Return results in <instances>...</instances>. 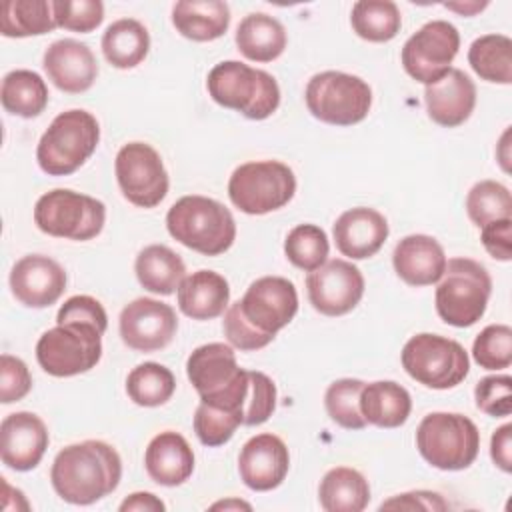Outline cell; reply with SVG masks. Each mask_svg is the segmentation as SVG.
Listing matches in <instances>:
<instances>
[{"label":"cell","mask_w":512,"mask_h":512,"mask_svg":"<svg viewBox=\"0 0 512 512\" xmlns=\"http://www.w3.org/2000/svg\"><path fill=\"white\" fill-rule=\"evenodd\" d=\"M298 312V292L288 278L262 276L224 314V334L234 348L268 346Z\"/></svg>","instance_id":"1"},{"label":"cell","mask_w":512,"mask_h":512,"mask_svg":"<svg viewBox=\"0 0 512 512\" xmlns=\"http://www.w3.org/2000/svg\"><path fill=\"white\" fill-rule=\"evenodd\" d=\"M122 478L120 454L102 440H84L62 448L50 468L56 494L70 504L88 506L112 494Z\"/></svg>","instance_id":"2"},{"label":"cell","mask_w":512,"mask_h":512,"mask_svg":"<svg viewBox=\"0 0 512 512\" xmlns=\"http://www.w3.org/2000/svg\"><path fill=\"white\" fill-rule=\"evenodd\" d=\"M166 228L174 240L204 256L224 254L236 238L232 212L206 196H182L166 214Z\"/></svg>","instance_id":"3"},{"label":"cell","mask_w":512,"mask_h":512,"mask_svg":"<svg viewBox=\"0 0 512 512\" xmlns=\"http://www.w3.org/2000/svg\"><path fill=\"white\" fill-rule=\"evenodd\" d=\"M208 94L224 108L250 120H264L280 106V88L272 74L238 60H224L208 72Z\"/></svg>","instance_id":"4"},{"label":"cell","mask_w":512,"mask_h":512,"mask_svg":"<svg viewBox=\"0 0 512 512\" xmlns=\"http://www.w3.org/2000/svg\"><path fill=\"white\" fill-rule=\"evenodd\" d=\"M186 374L196 388L200 402L224 408L246 410L248 400V370L236 362V354L228 344L210 342L198 346L186 362Z\"/></svg>","instance_id":"5"},{"label":"cell","mask_w":512,"mask_h":512,"mask_svg":"<svg viewBox=\"0 0 512 512\" xmlns=\"http://www.w3.org/2000/svg\"><path fill=\"white\" fill-rule=\"evenodd\" d=\"M98 140L100 126L90 112L78 108L60 112L38 142V166L48 176H68L94 154Z\"/></svg>","instance_id":"6"},{"label":"cell","mask_w":512,"mask_h":512,"mask_svg":"<svg viewBox=\"0 0 512 512\" xmlns=\"http://www.w3.org/2000/svg\"><path fill=\"white\" fill-rule=\"evenodd\" d=\"M438 282L434 298L436 312L446 324L468 328L484 316L492 292V278L480 262L452 258L446 262Z\"/></svg>","instance_id":"7"},{"label":"cell","mask_w":512,"mask_h":512,"mask_svg":"<svg viewBox=\"0 0 512 512\" xmlns=\"http://www.w3.org/2000/svg\"><path fill=\"white\" fill-rule=\"evenodd\" d=\"M420 456L438 470H464L480 450L476 424L456 412H430L416 428Z\"/></svg>","instance_id":"8"},{"label":"cell","mask_w":512,"mask_h":512,"mask_svg":"<svg viewBox=\"0 0 512 512\" xmlns=\"http://www.w3.org/2000/svg\"><path fill=\"white\" fill-rule=\"evenodd\" d=\"M400 358L412 380L434 390L458 386L470 370L468 352L460 342L430 332L412 336L404 344Z\"/></svg>","instance_id":"9"},{"label":"cell","mask_w":512,"mask_h":512,"mask_svg":"<svg viewBox=\"0 0 512 512\" xmlns=\"http://www.w3.org/2000/svg\"><path fill=\"white\" fill-rule=\"evenodd\" d=\"M304 100L308 112L320 122L352 126L368 116L372 106V90L354 74L326 70L308 80Z\"/></svg>","instance_id":"10"},{"label":"cell","mask_w":512,"mask_h":512,"mask_svg":"<svg viewBox=\"0 0 512 512\" xmlns=\"http://www.w3.org/2000/svg\"><path fill=\"white\" fill-rule=\"evenodd\" d=\"M296 192V176L278 160L240 164L228 180V196L244 214H268L286 206Z\"/></svg>","instance_id":"11"},{"label":"cell","mask_w":512,"mask_h":512,"mask_svg":"<svg viewBox=\"0 0 512 512\" xmlns=\"http://www.w3.org/2000/svg\"><path fill=\"white\" fill-rule=\"evenodd\" d=\"M34 222L48 236L84 242L102 232L106 206L88 194L56 188L38 198Z\"/></svg>","instance_id":"12"},{"label":"cell","mask_w":512,"mask_h":512,"mask_svg":"<svg viewBox=\"0 0 512 512\" xmlns=\"http://www.w3.org/2000/svg\"><path fill=\"white\" fill-rule=\"evenodd\" d=\"M102 358V332L92 324H58L36 342L40 368L56 378L92 370Z\"/></svg>","instance_id":"13"},{"label":"cell","mask_w":512,"mask_h":512,"mask_svg":"<svg viewBox=\"0 0 512 512\" xmlns=\"http://www.w3.org/2000/svg\"><path fill=\"white\" fill-rule=\"evenodd\" d=\"M124 198L140 208L158 206L168 194V172L160 154L146 142L124 144L114 160Z\"/></svg>","instance_id":"14"},{"label":"cell","mask_w":512,"mask_h":512,"mask_svg":"<svg viewBox=\"0 0 512 512\" xmlns=\"http://www.w3.org/2000/svg\"><path fill=\"white\" fill-rule=\"evenodd\" d=\"M460 48V34L446 20H432L418 28L402 46V66L410 78L434 84L450 68Z\"/></svg>","instance_id":"15"},{"label":"cell","mask_w":512,"mask_h":512,"mask_svg":"<svg viewBox=\"0 0 512 512\" xmlns=\"http://www.w3.org/2000/svg\"><path fill=\"white\" fill-rule=\"evenodd\" d=\"M308 300L324 316H342L364 296V276L348 260L334 258L306 276Z\"/></svg>","instance_id":"16"},{"label":"cell","mask_w":512,"mask_h":512,"mask_svg":"<svg viewBox=\"0 0 512 512\" xmlns=\"http://www.w3.org/2000/svg\"><path fill=\"white\" fill-rule=\"evenodd\" d=\"M178 330V318L170 304L154 298H136L120 312V338L136 352L166 348Z\"/></svg>","instance_id":"17"},{"label":"cell","mask_w":512,"mask_h":512,"mask_svg":"<svg viewBox=\"0 0 512 512\" xmlns=\"http://www.w3.org/2000/svg\"><path fill=\"white\" fill-rule=\"evenodd\" d=\"M290 468V454L284 440L272 432L252 436L240 450L238 472L242 482L256 492L278 488Z\"/></svg>","instance_id":"18"},{"label":"cell","mask_w":512,"mask_h":512,"mask_svg":"<svg viewBox=\"0 0 512 512\" xmlns=\"http://www.w3.org/2000/svg\"><path fill=\"white\" fill-rule=\"evenodd\" d=\"M10 288L20 304L46 308L66 290V272L56 260L44 254H28L12 266Z\"/></svg>","instance_id":"19"},{"label":"cell","mask_w":512,"mask_h":512,"mask_svg":"<svg viewBox=\"0 0 512 512\" xmlns=\"http://www.w3.org/2000/svg\"><path fill=\"white\" fill-rule=\"evenodd\" d=\"M48 442L44 420L32 412L8 414L0 424V458L12 470L26 472L36 468Z\"/></svg>","instance_id":"20"},{"label":"cell","mask_w":512,"mask_h":512,"mask_svg":"<svg viewBox=\"0 0 512 512\" xmlns=\"http://www.w3.org/2000/svg\"><path fill=\"white\" fill-rule=\"evenodd\" d=\"M42 66L48 74V80L58 90L68 94L86 92L98 76V62L94 52L84 42L74 38L52 42L44 52Z\"/></svg>","instance_id":"21"},{"label":"cell","mask_w":512,"mask_h":512,"mask_svg":"<svg viewBox=\"0 0 512 512\" xmlns=\"http://www.w3.org/2000/svg\"><path fill=\"white\" fill-rule=\"evenodd\" d=\"M428 116L444 126L456 128L464 124L476 106V86L460 68H450L440 80L424 88Z\"/></svg>","instance_id":"22"},{"label":"cell","mask_w":512,"mask_h":512,"mask_svg":"<svg viewBox=\"0 0 512 512\" xmlns=\"http://www.w3.org/2000/svg\"><path fill=\"white\" fill-rule=\"evenodd\" d=\"M388 232L386 218L378 210L366 206L342 212L332 228L336 248L352 260L374 256L384 246Z\"/></svg>","instance_id":"23"},{"label":"cell","mask_w":512,"mask_h":512,"mask_svg":"<svg viewBox=\"0 0 512 512\" xmlns=\"http://www.w3.org/2000/svg\"><path fill=\"white\" fill-rule=\"evenodd\" d=\"M446 262L440 242L426 234L404 236L392 254L396 274L410 286L436 284L444 274Z\"/></svg>","instance_id":"24"},{"label":"cell","mask_w":512,"mask_h":512,"mask_svg":"<svg viewBox=\"0 0 512 512\" xmlns=\"http://www.w3.org/2000/svg\"><path fill=\"white\" fill-rule=\"evenodd\" d=\"M144 468L156 484L180 486L194 472V452L182 434L164 430L150 440L144 452Z\"/></svg>","instance_id":"25"},{"label":"cell","mask_w":512,"mask_h":512,"mask_svg":"<svg viewBox=\"0 0 512 512\" xmlns=\"http://www.w3.org/2000/svg\"><path fill=\"white\" fill-rule=\"evenodd\" d=\"M230 302L226 278L214 270H198L178 286V308L192 320H212L224 314Z\"/></svg>","instance_id":"26"},{"label":"cell","mask_w":512,"mask_h":512,"mask_svg":"<svg viewBox=\"0 0 512 512\" xmlns=\"http://www.w3.org/2000/svg\"><path fill=\"white\" fill-rule=\"evenodd\" d=\"M172 24L188 40L210 42L226 34L230 8L220 0H182L172 8Z\"/></svg>","instance_id":"27"},{"label":"cell","mask_w":512,"mask_h":512,"mask_svg":"<svg viewBox=\"0 0 512 512\" xmlns=\"http://www.w3.org/2000/svg\"><path fill=\"white\" fill-rule=\"evenodd\" d=\"M360 410L366 424L378 428L402 426L412 410V398L404 386L392 380L364 384L360 392Z\"/></svg>","instance_id":"28"},{"label":"cell","mask_w":512,"mask_h":512,"mask_svg":"<svg viewBox=\"0 0 512 512\" xmlns=\"http://www.w3.org/2000/svg\"><path fill=\"white\" fill-rule=\"evenodd\" d=\"M286 30L280 20L264 12L244 16L236 28V46L252 62H272L286 48Z\"/></svg>","instance_id":"29"},{"label":"cell","mask_w":512,"mask_h":512,"mask_svg":"<svg viewBox=\"0 0 512 512\" xmlns=\"http://www.w3.org/2000/svg\"><path fill=\"white\" fill-rule=\"evenodd\" d=\"M134 272L142 288L154 294L168 296L178 290L186 278V266L182 258L164 244H150L138 252Z\"/></svg>","instance_id":"30"},{"label":"cell","mask_w":512,"mask_h":512,"mask_svg":"<svg viewBox=\"0 0 512 512\" xmlns=\"http://www.w3.org/2000/svg\"><path fill=\"white\" fill-rule=\"evenodd\" d=\"M318 500L326 512H360L370 502V486L358 470L336 466L320 480Z\"/></svg>","instance_id":"31"},{"label":"cell","mask_w":512,"mask_h":512,"mask_svg":"<svg viewBox=\"0 0 512 512\" xmlns=\"http://www.w3.org/2000/svg\"><path fill=\"white\" fill-rule=\"evenodd\" d=\"M150 50V34L146 26L134 18L112 22L102 36L104 58L120 70L138 66Z\"/></svg>","instance_id":"32"},{"label":"cell","mask_w":512,"mask_h":512,"mask_svg":"<svg viewBox=\"0 0 512 512\" xmlns=\"http://www.w3.org/2000/svg\"><path fill=\"white\" fill-rule=\"evenodd\" d=\"M0 102L6 112L20 118H34L48 104V86L40 74L32 70H12L4 76Z\"/></svg>","instance_id":"33"},{"label":"cell","mask_w":512,"mask_h":512,"mask_svg":"<svg viewBox=\"0 0 512 512\" xmlns=\"http://www.w3.org/2000/svg\"><path fill=\"white\" fill-rule=\"evenodd\" d=\"M56 26L54 8L48 0H6L0 6V32L8 38L40 36Z\"/></svg>","instance_id":"34"},{"label":"cell","mask_w":512,"mask_h":512,"mask_svg":"<svg viewBox=\"0 0 512 512\" xmlns=\"http://www.w3.org/2000/svg\"><path fill=\"white\" fill-rule=\"evenodd\" d=\"M468 64L486 82H512V40L504 34H484L470 44Z\"/></svg>","instance_id":"35"},{"label":"cell","mask_w":512,"mask_h":512,"mask_svg":"<svg viewBox=\"0 0 512 512\" xmlns=\"http://www.w3.org/2000/svg\"><path fill=\"white\" fill-rule=\"evenodd\" d=\"M352 30L368 42H388L402 26V16L392 0H360L350 12Z\"/></svg>","instance_id":"36"},{"label":"cell","mask_w":512,"mask_h":512,"mask_svg":"<svg viewBox=\"0 0 512 512\" xmlns=\"http://www.w3.org/2000/svg\"><path fill=\"white\" fill-rule=\"evenodd\" d=\"M176 390V378L170 368L158 362H144L132 368L126 378V392L138 406L154 408L166 404Z\"/></svg>","instance_id":"37"},{"label":"cell","mask_w":512,"mask_h":512,"mask_svg":"<svg viewBox=\"0 0 512 512\" xmlns=\"http://www.w3.org/2000/svg\"><path fill=\"white\" fill-rule=\"evenodd\" d=\"M466 212L474 226L484 228L490 222L512 216L510 190L496 180L476 182L466 196Z\"/></svg>","instance_id":"38"},{"label":"cell","mask_w":512,"mask_h":512,"mask_svg":"<svg viewBox=\"0 0 512 512\" xmlns=\"http://www.w3.org/2000/svg\"><path fill=\"white\" fill-rule=\"evenodd\" d=\"M328 250V236L316 224H298L288 232L284 240L286 258L304 272L320 268L328 258Z\"/></svg>","instance_id":"39"},{"label":"cell","mask_w":512,"mask_h":512,"mask_svg":"<svg viewBox=\"0 0 512 512\" xmlns=\"http://www.w3.org/2000/svg\"><path fill=\"white\" fill-rule=\"evenodd\" d=\"M362 388L364 382L356 378H340L326 388L324 406L332 422L348 430H362L366 426V420L360 410Z\"/></svg>","instance_id":"40"},{"label":"cell","mask_w":512,"mask_h":512,"mask_svg":"<svg viewBox=\"0 0 512 512\" xmlns=\"http://www.w3.org/2000/svg\"><path fill=\"white\" fill-rule=\"evenodd\" d=\"M240 424H244V412L238 410H224L200 402L194 412V432L204 446L226 444Z\"/></svg>","instance_id":"41"},{"label":"cell","mask_w":512,"mask_h":512,"mask_svg":"<svg viewBox=\"0 0 512 512\" xmlns=\"http://www.w3.org/2000/svg\"><path fill=\"white\" fill-rule=\"evenodd\" d=\"M472 356L480 368L502 370L512 362V330L506 324L486 326L472 344Z\"/></svg>","instance_id":"42"},{"label":"cell","mask_w":512,"mask_h":512,"mask_svg":"<svg viewBox=\"0 0 512 512\" xmlns=\"http://www.w3.org/2000/svg\"><path fill=\"white\" fill-rule=\"evenodd\" d=\"M52 8L56 24L72 32H92L104 20V4L100 0H54Z\"/></svg>","instance_id":"43"},{"label":"cell","mask_w":512,"mask_h":512,"mask_svg":"<svg viewBox=\"0 0 512 512\" xmlns=\"http://www.w3.org/2000/svg\"><path fill=\"white\" fill-rule=\"evenodd\" d=\"M476 408L488 416L504 418L512 412V378L496 374L482 378L474 388Z\"/></svg>","instance_id":"44"},{"label":"cell","mask_w":512,"mask_h":512,"mask_svg":"<svg viewBox=\"0 0 512 512\" xmlns=\"http://www.w3.org/2000/svg\"><path fill=\"white\" fill-rule=\"evenodd\" d=\"M248 400H246V410H244V424L246 426H258L264 424L274 408H276V384L272 378H268L264 372L250 370L248 372Z\"/></svg>","instance_id":"45"},{"label":"cell","mask_w":512,"mask_h":512,"mask_svg":"<svg viewBox=\"0 0 512 512\" xmlns=\"http://www.w3.org/2000/svg\"><path fill=\"white\" fill-rule=\"evenodd\" d=\"M56 322L58 324H92L102 334L108 328V316H106L104 306L96 298L86 296V294L68 298L60 306V310L56 314Z\"/></svg>","instance_id":"46"},{"label":"cell","mask_w":512,"mask_h":512,"mask_svg":"<svg viewBox=\"0 0 512 512\" xmlns=\"http://www.w3.org/2000/svg\"><path fill=\"white\" fill-rule=\"evenodd\" d=\"M32 388V376L24 360L12 354L0 356V402L12 404L22 400Z\"/></svg>","instance_id":"47"},{"label":"cell","mask_w":512,"mask_h":512,"mask_svg":"<svg viewBox=\"0 0 512 512\" xmlns=\"http://www.w3.org/2000/svg\"><path fill=\"white\" fill-rule=\"evenodd\" d=\"M380 510H428V512H442L448 510V502L430 490H412L404 494H396L390 500L380 504Z\"/></svg>","instance_id":"48"},{"label":"cell","mask_w":512,"mask_h":512,"mask_svg":"<svg viewBox=\"0 0 512 512\" xmlns=\"http://www.w3.org/2000/svg\"><path fill=\"white\" fill-rule=\"evenodd\" d=\"M512 220H496L482 228V244L486 252L502 262H508L512 258Z\"/></svg>","instance_id":"49"},{"label":"cell","mask_w":512,"mask_h":512,"mask_svg":"<svg viewBox=\"0 0 512 512\" xmlns=\"http://www.w3.org/2000/svg\"><path fill=\"white\" fill-rule=\"evenodd\" d=\"M490 456L502 472H512V424L494 430L490 438Z\"/></svg>","instance_id":"50"},{"label":"cell","mask_w":512,"mask_h":512,"mask_svg":"<svg viewBox=\"0 0 512 512\" xmlns=\"http://www.w3.org/2000/svg\"><path fill=\"white\" fill-rule=\"evenodd\" d=\"M164 512L166 504L152 492H134L122 500L120 512Z\"/></svg>","instance_id":"51"},{"label":"cell","mask_w":512,"mask_h":512,"mask_svg":"<svg viewBox=\"0 0 512 512\" xmlns=\"http://www.w3.org/2000/svg\"><path fill=\"white\" fill-rule=\"evenodd\" d=\"M486 6H488V2H476V0H472V2H444V8H448L452 12H458L462 16H474V14L482 12Z\"/></svg>","instance_id":"52"},{"label":"cell","mask_w":512,"mask_h":512,"mask_svg":"<svg viewBox=\"0 0 512 512\" xmlns=\"http://www.w3.org/2000/svg\"><path fill=\"white\" fill-rule=\"evenodd\" d=\"M210 510H252V506L244 500H238V498H228V500H220V502H214L210 506Z\"/></svg>","instance_id":"53"}]
</instances>
